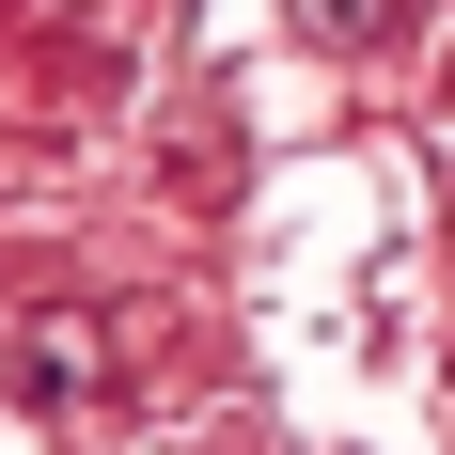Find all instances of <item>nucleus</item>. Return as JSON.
<instances>
[{"label":"nucleus","instance_id":"f257e3e1","mask_svg":"<svg viewBox=\"0 0 455 455\" xmlns=\"http://www.w3.org/2000/svg\"><path fill=\"white\" fill-rule=\"evenodd\" d=\"M16 377H32V409H79V393H94V330H79V315H32Z\"/></svg>","mask_w":455,"mask_h":455}]
</instances>
